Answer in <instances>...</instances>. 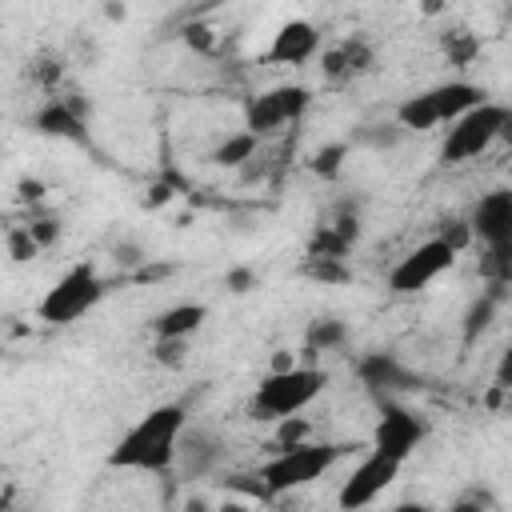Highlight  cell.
Instances as JSON below:
<instances>
[{
	"label": "cell",
	"instance_id": "obj_6",
	"mask_svg": "<svg viewBox=\"0 0 512 512\" xmlns=\"http://www.w3.org/2000/svg\"><path fill=\"white\" fill-rule=\"evenodd\" d=\"M456 248L452 244H444L440 236H432V240H424V244H416L408 256H400L396 260V268L388 272V292H396V296H416L420 288H428L440 272H448L452 264H456Z\"/></svg>",
	"mask_w": 512,
	"mask_h": 512
},
{
	"label": "cell",
	"instance_id": "obj_32",
	"mask_svg": "<svg viewBox=\"0 0 512 512\" xmlns=\"http://www.w3.org/2000/svg\"><path fill=\"white\" fill-rule=\"evenodd\" d=\"M496 388L512 392V344L500 352V364H496Z\"/></svg>",
	"mask_w": 512,
	"mask_h": 512
},
{
	"label": "cell",
	"instance_id": "obj_8",
	"mask_svg": "<svg viewBox=\"0 0 512 512\" xmlns=\"http://www.w3.org/2000/svg\"><path fill=\"white\" fill-rule=\"evenodd\" d=\"M312 104V92L304 84H280V88H268L260 92L256 100H248V112H244V128L256 132V136H268V132H280L284 124L300 120Z\"/></svg>",
	"mask_w": 512,
	"mask_h": 512
},
{
	"label": "cell",
	"instance_id": "obj_23",
	"mask_svg": "<svg viewBox=\"0 0 512 512\" xmlns=\"http://www.w3.org/2000/svg\"><path fill=\"white\" fill-rule=\"evenodd\" d=\"M308 432L312 424L304 416H288V420H276V452L284 448H296V444H308Z\"/></svg>",
	"mask_w": 512,
	"mask_h": 512
},
{
	"label": "cell",
	"instance_id": "obj_36",
	"mask_svg": "<svg viewBox=\"0 0 512 512\" xmlns=\"http://www.w3.org/2000/svg\"><path fill=\"white\" fill-rule=\"evenodd\" d=\"M504 144H512V108H508V120H504V132H500Z\"/></svg>",
	"mask_w": 512,
	"mask_h": 512
},
{
	"label": "cell",
	"instance_id": "obj_24",
	"mask_svg": "<svg viewBox=\"0 0 512 512\" xmlns=\"http://www.w3.org/2000/svg\"><path fill=\"white\" fill-rule=\"evenodd\" d=\"M8 252H12V260H32V256L40 252V244H36L32 232H28V224L8 232Z\"/></svg>",
	"mask_w": 512,
	"mask_h": 512
},
{
	"label": "cell",
	"instance_id": "obj_5",
	"mask_svg": "<svg viewBox=\"0 0 512 512\" xmlns=\"http://www.w3.org/2000/svg\"><path fill=\"white\" fill-rule=\"evenodd\" d=\"M504 120H508V108L492 104V100H484L480 108L464 112L456 124H448V136L440 144V164H464V160L488 152L500 140Z\"/></svg>",
	"mask_w": 512,
	"mask_h": 512
},
{
	"label": "cell",
	"instance_id": "obj_19",
	"mask_svg": "<svg viewBox=\"0 0 512 512\" xmlns=\"http://www.w3.org/2000/svg\"><path fill=\"white\" fill-rule=\"evenodd\" d=\"M348 340V328H344V320H336V316H324V320H316L312 328H308V348L312 352H332V348H340Z\"/></svg>",
	"mask_w": 512,
	"mask_h": 512
},
{
	"label": "cell",
	"instance_id": "obj_28",
	"mask_svg": "<svg viewBox=\"0 0 512 512\" xmlns=\"http://www.w3.org/2000/svg\"><path fill=\"white\" fill-rule=\"evenodd\" d=\"M440 240H444V244H452V248L460 252V248H468L476 236H472V224H468V220H452L448 228H440Z\"/></svg>",
	"mask_w": 512,
	"mask_h": 512
},
{
	"label": "cell",
	"instance_id": "obj_25",
	"mask_svg": "<svg viewBox=\"0 0 512 512\" xmlns=\"http://www.w3.org/2000/svg\"><path fill=\"white\" fill-rule=\"evenodd\" d=\"M400 136H404L400 124H376L372 132H360L356 140H364V144H372V148H392V144H400Z\"/></svg>",
	"mask_w": 512,
	"mask_h": 512
},
{
	"label": "cell",
	"instance_id": "obj_14",
	"mask_svg": "<svg viewBox=\"0 0 512 512\" xmlns=\"http://www.w3.org/2000/svg\"><path fill=\"white\" fill-rule=\"evenodd\" d=\"M316 48H320V32L308 20H288L276 28V36L268 44V60L272 64H304L316 56Z\"/></svg>",
	"mask_w": 512,
	"mask_h": 512
},
{
	"label": "cell",
	"instance_id": "obj_10",
	"mask_svg": "<svg viewBox=\"0 0 512 512\" xmlns=\"http://www.w3.org/2000/svg\"><path fill=\"white\" fill-rule=\"evenodd\" d=\"M356 376H360V384H364L376 400H396V392L420 388V376L408 372L392 352H368V356H360Z\"/></svg>",
	"mask_w": 512,
	"mask_h": 512
},
{
	"label": "cell",
	"instance_id": "obj_20",
	"mask_svg": "<svg viewBox=\"0 0 512 512\" xmlns=\"http://www.w3.org/2000/svg\"><path fill=\"white\" fill-rule=\"evenodd\" d=\"M492 316H496V292L476 296V300L468 304V312H464V340L472 344V340L492 324Z\"/></svg>",
	"mask_w": 512,
	"mask_h": 512
},
{
	"label": "cell",
	"instance_id": "obj_22",
	"mask_svg": "<svg viewBox=\"0 0 512 512\" xmlns=\"http://www.w3.org/2000/svg\"><path fill=\"white\" fill-rule=\"evenodd\" d=\"M304 276H312L320 284H348L352 280L344 260H304Z\"/></svg>",
	"mask_w": 512,
	"mask_h": 512
},
{
	"label": "cell",
	"instance_id": "obj_16",
	"mask_svg": "<svg viewBox=\"0 0 512 512\" xmlns=\"http://www.w3.org/2000/svg\"><path fill=\"white\" fill-rule=\"evenodd\" d=\"M180 456H184V468H188L192 476H204V472H212L216 460L224 456V444H220L212 432L192 428V432H184V440H180Z\"/></svg>",
	"mask_w": 512,
	"mask_h": 512
},
{
	"label": "cell",
	"instance_id": "obj_26",
	"mask_svg": "<svg viewBox=\"0 0 512 512\" xmlns=\"http://www.w3.org/2000/svg\"><path fill=\"white\" fill-rule=\"evenodd\" d=\"M28 232H32V240H36L40 248H52V244L60 240V220H56V216H36V220L28 224Z\"/></svg>",
	"mask_w": 512,
	"mask_h": 512
},
{
	"label": "cell",
	"instance_id": "obj_31",
	"mask_svg": "<svg viewBox=\"0 0 512 512\" xmlns=\"http://www.w3.org/2000/svg\"><path fill=\"white\" fill-rule=\"evenodd\" d=\"M184 44L196 48V52H212L216 40H212V32H208L204 24H192V28H184Z\"/></svg>",
	"mask_w": 512,
	"mask_h": 512
},
{
	"label": "cell",
	"instance_id": "obj_33",
	"mask_svg": "<svg viewBox=\"0 0 512 512\" xmlns=\"http://www.w3.org/2000/svg\"><path fill=\"white\" fill-rule=\"evenodd\" d=\"M40 196H44L40 180H20V200H40Z\"/></svg>",
	"mask_w": 512,
	"mask_h": 512
},
{
	"label": "cell",
	"instance_id": "obj_4",
	"mask_svg": "<svg viewBox=\"0 0 512 512\" xmlns=\"http://www.w3.org/2000/svg\"><path fill=\"white\" fill-rule=\"evenodd\" d=\"M100 296H104V280H100V272H96V264L92 260H80V264H72L48 292H44V300H40V320L44 324H76L88 308H96L100 304Z\"/></svg>",
	"mask_w": 512,
	"mask_h": 512
},
{
	"label": "cell",
	"instance_id": "obj_3",
	"mask_svg": "<svg viewBox=\"0 0 512 512\" xmlns=\"http://www.w3.org/2000/svg\"><path fill=\"white\" fill-rule=\"evenodd\" d=\"M344 456V444H296V448H284L276 452L264 468H260V480L268 488V496H284V492H296L312 480H320L336 460Z\"/></svg>",
	"mask_w": 512,
	"mask_h": 512
},
{
	"label": "cell",
	"instance_id": "obj_35",
	"mask_svg": "<svg viewBox=\"0 0 512 512\" xmlns=\"http://www.w3.org/2000/svg\"><path fill=\"white\" fill-rule=\"evenodd\" d=\"M392 512H432L428 504H420V500H404V504H396Z\"/></svg>",
	"mask_w": 512,
	"mask_h": 512
},
{
	"label": "cell",
	"instance_id": "obj_7",
	"mask_svg": "<svg viewBox=\"0 0 512 512\" xmlns=\"http://www.w3.org/2000/svg\"><path fill=\"white\" fill-rule=\"evenodd\" d=\"M424 436H428V424L412 408H404L400 400H380V416L372 428V452L404 464L420 448Z\"/></svg>",
	"mask_w": 512,
	"mask_h": 512
},
{
	"label": "cell",
	"instance_id": "obj_30",
	"mask_svg": "<svg viewBox=\"0 0 512 512\" xmlns=\"http://www.w3.org/2000/svg\"><path fill=\"white\" fill-rule=\"evenodd\" d=\"M488 508H492L488 492H464L456 504H448V512H488Z\"/></svg>",
	"mask_w": 512,
	"mask_h": 512
},
{
	"label": "cell",
	"instance_id": "obj_15",
	"mask_svg": "<svg viewBox=\"0 0 512 512\" xmlns=\"http://www.w3.org/2000/svg\"><path fill=\"white\" fill-rule=\"evenodd\" d=\"M204 320H208L204 304H172L152 320V332H156V340H188L192 332L204 328Z\"/></svg>",
	"mask_w": 512,
	"mask_h": 512
},
{
	"label": "cell",
	"instance_id": "obj_11",
	"mask_svg": "<svg viewBox=\"0 0 512 512\" xmlns=\"http://www.w3.org/2000/svg\"><path fill=\"white\" fill-rule=\"evenodd\" d=\"M32 128L48 140H68V144H88V128H84V104L72 96H56L48 100L36 116Z\"/></svg>",
	"mask_w": 512,
	"mask_h": 512
},
{
	"label": "cell",
	"instance_id": "obj_29",
	"mask_svg": "<svg viewBox=\"0 0 512 512\" xmlns=\"http://www.w3.org/2000/svg\"><path fill=\"white\" fill-rule=\"evenodd\" d=\"M152 356H156L160 364H168V368H180V364H184V340H156Z\"/></svg>",
	"mask_w": 512,
	"mask_h": 512
},
{
	"label": "cell",
	"instance_id": "obj_2",
	"mask_svg": "<svg viewBox=\"0 0 512 512\" xmlns=\"http://www.w3.org/2000/svg\"><path fill=\"white\" fill-rule=\"evenodd\" d=\"M328 376L320 368H288V372H268L252 396V416L256 420H288L300 416L320 392Z\"/></svg>",
	"mask_w": 512,
	"mask_h": 512
},
{
	"label": "cell",
	"instance_id": "obj_34",
	"mask_svg": "<svg viewBox=\"0 0 512 512\" xmlns=\"http://www.w3.org/2000/svg\"><path fill=\"white\" fill-rule=\"evenodd\" d=\"M168 272H172V268H168V264H148V268H144V272H140V280H164V276H168Z\"/></svg>",
	"mask_w": 512,
	"mask_h": 512
},
{
	"label": "cell",
	"instance_id": "obj_27",
	"mask_svg": "<svg viewBox=\"0 0 512 512\" xmlns=\"http://www.w3.org/2000/svg\"><path fill=\"white\" fill-rule=\"evenodd\" d=\"M256 280H260V276H256L252 268H244V264H240V268H228V272H224V288H228V292H236V296L252 292V288H256Z\"/></svg>",
	"mask_w": 512,
	"mask_h": 512
},
{
	"label": "cell",
	"instance_id": "obj_18",
	"mask_svg": "<svg viewBox=\"0 0 512 512\" xmlns=\"http://www.w3.org/2000/svg\"><path fill=\"white\" fill-rule=\"evenodd\" d=\"M344 160H348V144L344 140H332V144H324V148H316L312 152V172L320 176V180H336L340 172H344Z\"/></svg>",
	"mask_w": 512,
	"mask_h": 512
},
{
	"label": "cell",
	"instance_id": "obj_21",
	"mask_svg": "<svg viewBox=\"0 0 512 512\" xmlns=\"http://www.w3.org/2000/svg\"><path fill=\"white\" fill-rule=\"evenodd\" d=\"M440 48L448 52V60L456 64V68H464L476 52H480V40L468 32V28H452V32H444V40H440Z\"/></svg>",
	"mask_w": 512,
	"mask_h": 512
},
{
	"label": "cell",
	"instance_id": "obj_12",
	"mask_svg": "<svg viewBox=\"0 0 512 512\" xmlns=\"http://www.w3.org/2000/svg\"><path fill=\"white\" fill-rule=\"evenodd\" d=\"M372 64H376V52H372V44H368L364 36H348V40H340V44H332V48L320 52V72H324L332 84L356 80V76H364Z\"/></svg>",
	"mask_w": 512,
	"mask_h": 512
},
{
	"label": "cell",
	"instance_id": "obj_9",
	"mask_svg": "<svg viewBox=\"0 0 512 512\" xmlns=\"http://www.w3.org/2000/svg\"><path fill=\"white\" fill-rule=\"evenodd\" d=\"M396 472H400L396 460H388V456H380V452H368V456L348 472V480L340 484V496H336L340 512H360V508H368V504L396 480Z\"/></svg>",
	"mask_w": 512,
	"mask_h": 512
},
{
	"label": "cell",
	"instance_id": "obj_17",
	"mask_svg": "<svg viewBox=\"0 0 512 512\" xmlns=\"http://www.w3.org/2000/svg\"><path fill=\"white\" fill-rule=\"evenodd\" d=\"M256 148H260V136L248 132V128H240V132H232V136H224V140L216 144L212 160H216L220 168H240V164H248V160L256 156Z\"/></svg>",
	"mask_w": 512,
	"mask_h": 512
},
{
	"label": "cell",
	"instance_id": "obj_1",
	"mask_svg": "<svg viewBox=\"0 0 512 512\" xmlns=\"http://www.w3.org/2000/svg\"><path fill=\"white\" fill-rule=\"evenodd\" d=\"M184 432H188L184 408L180 404H156L112 444L108 464L128 468V472H168L180 460Z\"/></svg>",
	"mask_w": 512,
	"mask_h": 512
},
{
	"label": "cell",
	"instance_id": "obj_13",
	"mask_svg": "<svg viewBox=\"0 0 512 512\" xmlns=\"http://www.w3.org/2000/svg\"><path fill=\"white\" fill-rule=\"evenodd\" d=\"M424 100H428V108H432L436 124H456L464 112L480 108L488 96H484V88H476L472 80H448V84L428 88V92H424Z\"/></svg>",
	"mask_w": 512,
	"mask_h": 512
}]
</instances>
